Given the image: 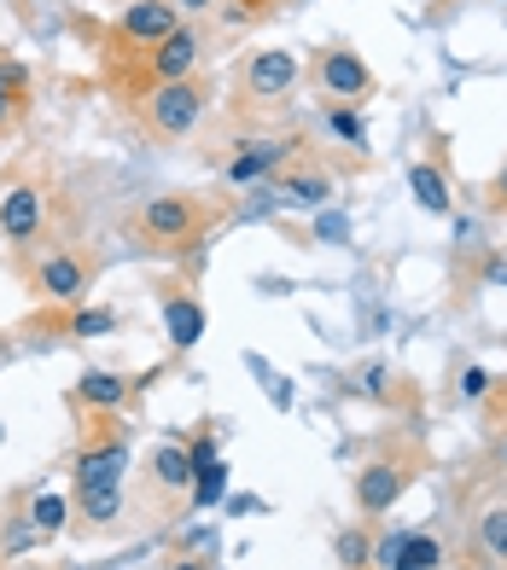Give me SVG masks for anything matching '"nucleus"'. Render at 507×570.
<instances>
[{
	"instance_id": "obj_31",
	"label": "nucleus",
	"mask_w": 507,
	"mask_h": 570,
	"mask_svg": "<svg viewBox=\"0 0 507 570\" xmlns=\"http://www.w3.org/2000/svg\"><path fill=\"white\" fill-rule=\"evenodd\" d=\"M496 204H507V164H501V175H496Z\"/></svg>"
},
{
	"instance_id": "obj_11",
	"label": "nucleus",
	"mask_w": 507,
	"mask_h": 570,
	"mask_svg": "<svg viewBox=\"0 0 507 570\" xmlns=\"http://www.w3.org/2000/svg\"><path fill=\"white\" fill-rule=\"evenodd\" d=\"M169 30H182V12L175 0H135L117 23V41H135V47H158Z\"/></svg>"
},
{
	"instance_id": "obj_4",
	"label": "nucleus",
	"mask_w": 507,
	"mask_h": 570,
	"mask_svg": "<svg viewBox=\"0 0 507 570\" xmlns=\"http://www.w3.org/2000/svg\"><path fill=\"white\" fill-rule=\"evenodd\" d=\"M409 483H415V460L409 454H379V460H368L357 472V507L362 512H386V507H397V495Z\"/></svg>"
},
{
	"instance_id": "obj_16",
	"label": "nucleus",
	"mask_w": 507,
	"mask_h": 570,
	"mask_svg": "<svg viewBox=\"0 0 507 570\" xmlns=\"http://www.w3.org/2000/svg\"><path fill=\"white\" fill-rule=\"evenodd\" d=\"M409 193H415V204L426 216H449L455 210V204H449V180H443L438 164H415L409 169Z\"/></svg>"
},
{
	"instance_id": "obj_5",
	"label": "nucleus",
	"mask_w": 507,
	"mask_h": 570,
	"mask_svg": "<svg viewBox=\"0 0 507 570\" xmlns=\"http://www.w3.org/2000/svg\"><path fill=\"white\" fill-rule=\"evenodd\" d=\"M198 59H205V41H198L193 23H182V30H169L140 65H146V82L158 88V82H187V76H198Z\"/></svg>"
},
{
	"instance_id": "obj_24",
	"label": "nucleus",
	"mask_w": 507,
	"mask_h": 570,
	"mask_svg": "<svg viewBox=\"0 0 507 570\" xmlns=\"http://www.w3.org/2000/svg\"><path fill=\"white\" fill-rule=\"evenodd\" d=\"M70 332H76V338H106V332H117V315H111V308H76Z\"/></svg>"
},
{
	"instance_id": "obj_25",
	"label": "nucleus",
	"mask_w": 507,
	"mask_h": 570,
	"mask_svg": "<svg viewBox=\"0 0 507 570\" xmlns=\"http://www.w3.org/2000/svg\"><path fill=\"white\" fill-rule=\"evenodd\" d=\"M339 564H344V570H368V564H373V541H368L362 530H344V535H339Z\"/></svg>"
},
{
	"instance_id": "obj_12",
	"label": "nucleus",
	"mask_w": 507,
	"mask_h": 570,
	"mask_svg": "<svg viewBox=\"0 0 507 570\" xmlns=\"http://www.w3.org/2000/svg\"><path fill=\"white\" fill-rule=\"evenodd\" d=\"M269 187L281 193V204H310V210H321V204L333 198V175H321V169H286V175H274Z\"/></svg>"
},
{
	"instance_id": "obj_15",
	"label": "nucleus",
	"mask_w": 507,
	"mask_h": 570,
	"mask_svg": "<svg viewBox=\"0 0 507 570\" xmlns=\"http://www.w3.org/2000/svg\"><path fill=\"white\" fill-rule=\"evenodd\" d=\"M478 553H485V564L507 570V495L485 501V512H478Z\"/></svg>"
},
{
	"instance_id": "obj_2",
	"label": "nucleus",
	"mask_w": 507,
	"mask_h": 570,
	"mask_svg": "<svg viewBox=\"0 0 507 570\" xmlns=\"http://www.w3.org/2000/svg\"><path fill=\"white\" fill-rule=\"evenodd\" d=\"M205 106H211V88L198 76H187V82H158L140 94V117L158 140H187L205 122Z\"/></svg>"
},
{
	"instance_id": "obj_8",
	"label": "nucleus",
	"mask_w": 507,
	"mask_h": 570,
	"mask_svg": "<svg viewBox=\"0 0 507 570\" xmlns=\"http://www.w3.org/2000/svg\"><path fill=\"white\" fill-rule=\"evenodd\" d=\"M298 151V140H281V135H269V140H245L234 158H227V187H251V180H263V175H281L286 158Z\"/></svg>"
},
{
	"instance_id": "obj_22",
	"label": "nucleus",
	"mask_w": 507,
	"mask_h": 570,
	"mask_svg": "<svg viewBox=\"0 0 507 570\" xmlns=\"http://www.w3.org/2000/svg\"><path fill=\"white\" fill-rule=\"evenodd\" d=\"M123 512V489H82V518L88 524H111Z\"/></svg>"
},
{
	"instance_id": "obj_28",
	"label": "nucleus",
	"mask_w": 507,
	"mask_h": 570,
	"mask_svg": "<svg viewBox=\"0 0 507 570\" xmlns=\"http://www.w3.org/2000/svg\"><path fill=\"white\" fill-rule=\"evenodd\" d=\"M490 465H496V472L507 478V425L496 431V443H490Z\"/></svg>"
},
{
	"instance_id": "obj_26",
	"label": "nucleus",
	"mask_w": 507,
	"mask_h": 570,
	"mask_svg": "<svg viewBox=\"0 0 507 570\" xmlns=\"http://www.w3.org/2000/svg\"><path fill=\"white\" fill-rule=\"evenodd\" d=\"M326 128H333V135H344L350 146H362V140H368L362 117H357V111H344V106H333V111H326Z\"/></svg>"
},
{
	"instance_id": "obj_30",
	"label": "nucleus",
	"mask_w": 507,
	"mask_h": 570,
	"mask_svg": "<svg viewBox=\"0 0 507 570\" xmlns=\"http://www.w3.org/2000/svg\"><path fill=\"white\" fill-rule=\"evenodd\" d=\"M485 279H490V285H501V292H507V263H490V268H485Z\"/></svg>"
},
{
	"instance_id": "obj_19",
	"label": "nucleus",
	"mask_w": 507,
	"mask_h": 570,
	"mask_svg": "<svg viewBox=\"0 0 507 570\" xmlns=\"http://www.w3.org/2000/svg\"><path fill=\"white\" fill-rule=\"evenodd\" d=\"M274 12H281V0H222V7H216V18H222V30H227V36L257 30V23L274 18Z\"/></svg>"
},
{
	"instance_id": "obj_21",
	"label": "nucleus",
	"mask_w": 507,
	"mask_h": 570,
	"mask_svg": "<svg viewBox=\"0 0 507 570\" xmlns=\"http://www.w3.org/2000/svg\"><path fill=\"white\" fill-rule=\"evenodd\" d=\"M23 99H30V88H23V70L18 65H0V135L23 117Z\"/></svg>"
},
{
	"instance_id": "obj_18",
	"label": "nucleus",
	"mask_w": 507,
	"mask_h": 570,
	"mask_svg": "<svg viewBox=\"0 0 507 570\" xmlns=\"http://www.w3.org/2000/svg\"><path fill=\"white\" fill-rule=\"evenodd\" d=\"M152 478H158V489H169V495H182V489L193 483V460L182 443H164L158 454H152Z\"/></svg>"
},
{
	"instance_id": "obj_13",
	"label": "nucleus",
	"mask_w": 507,
	"mask_h": 570,
	"mask_svg": "<svg viewBox=\"0 0 507 570\" xmlns=\"http://www.w3.org/2000/svg\"><path fill=\"white\" fill-rule=\"evenodd\" d=\"M164 332H169L175 350H193L198 338H205V308H198L193 297H182V292H169L164 297Z\"/></svg>"
},
{
	"instance_id": "obj_33",
	"label": "nucleus",
	"mask_w": 507,
	"mask_h": 570,
	"mask_svg": "<svg viewBox=\"0 0 507 570\" xmlns=\"http://www.w3.org/2000/svg\"><path fill=\"white\" fill-rule=\"evenodd\" d=\"M0 443H7V425H0Z\"/></svg>"
},
{
	"instance_id": "obj_20",
	"label": "nucleus",
	"mask_w": 507,
	"mask_h": 570,
	"mask_svg": "<svg viewBox=\"0 0 507 570\" xmlns=\"http://www.w3.org/2000/svg\"><path fill=\"white\" fill-rule=\"evenodd\" d=\"M438 564H443L438 535H426V530H402V548H397V564H391V570H438Z\"/></svg>"
},
{
	"instance_id": "obj_17",
	"label": "nucleus",
	"mask_w": 507,
	"mask_h": 570,
	"mask_svg": "<svg viewBox=\"0 0 507 570\" xmlns=\"http://www.w3.org/2000/svg\"><path fill=\"white\" fill-rule=\"evenodd\" d=\"M65 518H70V501H65V495H47V489H41V495L23 501V524H30L41 541H47V535H59V530H65Z\"/></svg>"
},
{
	"instance_id": "obj_29",
	"label": "nucleus",
	"mask_w": 507,
	"mask_h": 570,
	"mask_svg": "<svg viewBox=\"0 0 507 570\" xmlns=\"http://www.w3.org/2000/svg\"><path fill=\"white\" fill-rule=\"evenodd\" d=\"M175 12H187V18H205V12H216V0H175Z\"/></svg>"
},
{
	"instance_id": "obj_3",
	"label": "nucleus",
	"mask_w": 507,
	"mask_h": 570,
	"mask_svg": "<svg viewBox=\"0 0 507 570\" xmlns=\"http://www.w3.org/2000/svg\"><path fill=\"white\" fill-rule=\"evenodd\" d=\"M315 88L326 99H350V106H362L373 94V70L350 53V47H321L315 53Z\"/></svg>"
},
{
	"instance_id": "obj_27",
	"label": "nucleus",
	"mask_w": 507,
	"mask_h": 570,
	"mask_svg": "<svg viewBox=\"0 0 507 570\" xmlns=\"http://www.w3.org/2000/svg\"><path fill=\"white\" fill-rule=\"evenodd\" d=\"M455 391H461L467 402H485V396H490V373H485V367H467L461 379H455Z\"/></svg>"
},
{
	"instance_id": "obj_1",
	"label": "nucleus",
	"mask_w": 507,
	"mask_h": 570,
	"mask_svg": "<svg viewBox=\"0 0 507 570\" xmlns=\"http://www.w3.org/2000/svg\"><path fill=\"white\" fill-rule=\"evenodd\" d=\"M211 222H216L211 198H198V193H158V198H146L135 210V239L146 250H187V245H198L211 233Z\"/></svg>"
},
{
	"instance_id": "obj_14",
	"label": "nucleus",
	"mask_w": 507,
	"mask_h": 570,
	"mask_svg": "<svg viewBox=\"0 0 507 570\" xmlns=\"http://www.w3.org/2000/svg\"><path fill=\"white\" fill-rule=\"evenodd\" d=\"M135 396V384L129 379H117V373H82L76 379V402L82 407H99V413H111Z\"/></svg>"
},
{
	"instance_id": "obj_6",
	"label": "nucleus",
	"mask_w": 507,
	"mask_h": 570,
	"mask_svg": "<svg viewBox=\"0 0 507 570\" xmlns=\"http://www.w3.org/2000/svg\"><path fill=\"white\" fill-rule=\"evenodd\" d=\"M41 222H47L41 187H36V180H12V187L0 193V239L23 250V245L41 239Z\"/></svg>"
},
{
	"instance_id": "obj_7",
	"label": "nucleus",
	"mask_w": 507,
	"mask_h": 570,
	"mask_svg": "<svg viewBox=\"0 0 507 570\" xmlns=\"http://www.w3.org/2000/svg\"><path fill=\"white\" fill-rule=\"evenodd\" d=\"M88 285H94V268H88V256H76V250H47L36 263V292L47 303H76Z\"/></svg>"
},
{
	"instance_id": "obj_23",
	"label": "nucleus",
	"mask_w": 507,
	"mask_h": 570,
	"mask_svg": "<svg viewBox=\"0 0 507 570\" xmlns=\"http://www.w3.org/2000/svg\"><path fill=\"white\" fill-rule=\"evenodd\" d=\"M222 489H227V465L222 460H211V465H198V472H193V501L198 507H211Z\"/></svg>"
},
{
	"instance_id": "obj_32",
	"label": "nucleus",
	"mask_w": 507,
	"mask_h": 570,
	"mask_svg": "<svg viewBox=\"0 0 507 570\" xmlns=\"http://www.w3.org/2000/svg\"><path fill=\"white\" fill-rule=\"evenodd\" d=\"M175 570H205V564H193V559H182V564H175Z\"/></svg>"
},
{
	"instance_id": "obj_10",
	"label": "nucleus",
	"mask_w": 507,
	"mask_h": 570,
	"mask_svg": "<svg viewBox=\"0 0 507 570\" xmlns=\"http://www.w3.org/2000/svg\"><path fill=\"white\" fill-rule=\"evenodd\" d=\"M129 472V443L123 436H99L76 454V489H117Z\"/></svg>"
},
{
	"instance_id": "obj_9",
	"label": "nucleus",
	"mask_w": 507,
	"mask_h": 570,
	"mask_svg": "<svg viewBox=\"0 0 507 570\" xmlns=\"http://www.w3.org/2000/svg\"><path fill=\"white\" fill-rule=\"evenodd\" d=\"M298 76H303L298 53H286V47H263V53L245 59V94L251 99H281Z\"/></svg>"
}]
</instances>
